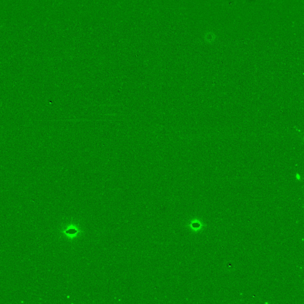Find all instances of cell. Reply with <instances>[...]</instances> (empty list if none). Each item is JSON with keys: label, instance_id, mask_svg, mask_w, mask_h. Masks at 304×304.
Masks as SVG:
<instances>
[{"label": "cell", "instance_id": "1", "mask_svg": "<svg viewBox=\"0 0 304 304\" xmlns=\"http://www.w3.org/2000/svg\"><path fill=\"white\" fill-rule=\"evenodd\" d=\"M189 228L193 232H198L202 230L205 226V224L198 219H193L188 224Z\"/></svg>", "mask_w": 304, "mask_h": 304}, {"label": "cell", "instance_id": "2", "mask_svg": "<svg viewBox=\"0 0 304 304\" xmlns=\"http://www.w3.org/2000/svg\"><path fill=\"white\" fill-rule=\"evenodd\" d=\"M67 232H69L70 233H74L75 232H76V230H74L72 229V230H69V231H68Z\"/></svg>", "mask_w": 304, "mask_h": 304}]
</instances>
